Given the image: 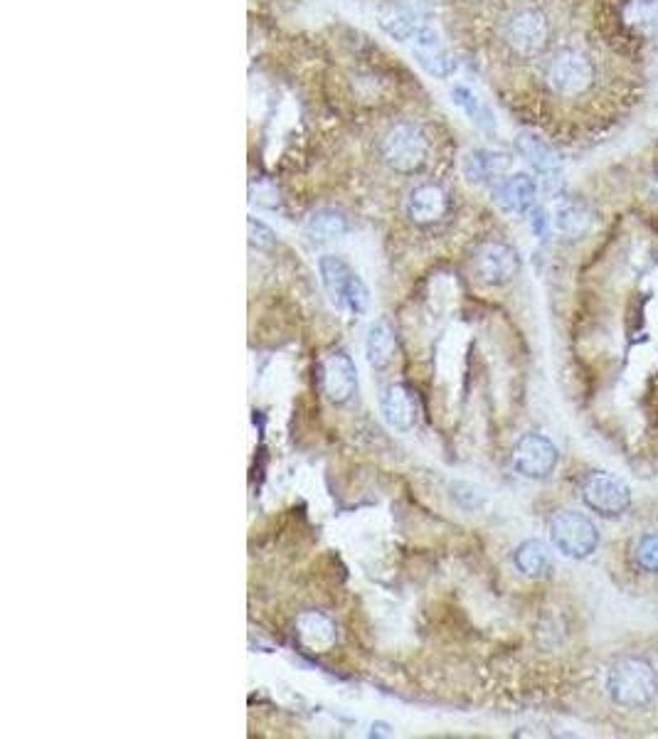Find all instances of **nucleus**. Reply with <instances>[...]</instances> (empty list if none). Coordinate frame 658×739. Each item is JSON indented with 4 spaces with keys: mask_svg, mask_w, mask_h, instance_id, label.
<instances>
[{
    "mask_svg": "<svg viewBox=\"0 0 658 739\" xmlns=\"http://www.w3.org/2000/svg\"><path fill=\"white\" fill-rule=\"evenodd\" d=\"M557 459V446L543 434H525L518 439L516 449H513V469L520 476L533 478V481H543L550 473L555 471Z\"/></svg>",
    "mask_w": 658,
    "mask_h": 739,
    "instance_id": "423d86ee",
    "label": "nucleus"
},
{
    "mask_svg": "<svg viewBox=\"0 0 658 739\" xmlns=\"http://www.w3.org/2000/svg\"><path fill=\"white\" fill-rule=\"evenodd\" d=\"M607 690L617 705L644 707L656 698L658 675L649 661L636 656L619 658L607 675Z\"/></svg>",
    "mask_w": 658,
    "mask_h": 739,
    "instance_id": "f257e3e1",
    "label": "nucleus"
},
{
    "mask_svg": "<svg viewBox=\"0 0 658 739\" xmlns=\"http://www.w3.org/2000/svg\"><path fill=\"white\" fill-rule=\"evenodd\" d=\"M550 225H553L555 232H560L562 237L580 239L592 230L594 215L582 200H560L555 202Z\"/></svg>",
    "mask_w": 658,
    "mask_h": 739,
    "instance_id": "dca6fc26",
    "label": "nucleus"
},
{
    "mask_svg": "<svg viewBox=\"0 0 658 739\" xmlns=\"http://www.w3.org/2000/svg\"><path fill=\"white\" fill-rule=\"evenodd\" d=\"M538 200V185L530 175L513 173L498 180L496 185V202L508 215H528Z\"/></svg>",
    "mask_w": 658,
    "mask_h": 739,
    "instance_id": "4468645a",
    "label": "nucleus"
},
{
    "mask_svg": "<svg viewBox=\"0 0 658 739\" xmlns=\"http://www.w3.org/2000/svg\"><path fill=\"white\" fill-rule=\"evenodd\" d=\"M513 565L530 579L545 577L553 570V552L543 540H525L520 542L516 555H513Z\"/></svg>",
    "mask_w": 658,
    "mask_h": 739,
    "instance_id": "6ab92c4d",
    "label": "nucleus"
},
{
    "mask_svg": "<svg viewBox=\"0 0 658 739\" xmlns=\"http://www.w3.org/2000/svg\"><path fill=\"white\" fill-rule=\"evenodd\" d=\"M247 232H249V247L259 249V252L274 249V244H277V237H274V232L269 230V227L264 225L262 220H257V217H249Z\"/></svg>",
    "mask_w": 658,
    "mask_h": 739,
    "instance_id": "b1692460",
    "label": "nucleus"
},
{
    "mask_svg": "<svg viewBox=\"0 0 658 739\" xmlns=\"http://www.w3.org/2000/svg\"><path fill=\"white\" fill-rule=\"evenodd\" d=\"M318 274H321V284L336 308L341 311H350L355 316L368 311L370 306V291L365 281L355 274L353 267L346 259L336 257V254H323L318 259Z\"/></svg>",
    "mask_w": 658,
    "mask_h": 739,
    "instance_id": "f03ea898",
    "label": "nucleus"
},
{
    "mask_svg": "<svg viewBox=\"0 0 658 739\" xmlns=\"http://www.w3.org/2000/svg\"><path fill=\"white\" fill-rule=\"evenodd\" d=\"M323 392L333 404H348L358 395V370L348 353H331L321 365Z\"/></svg>",
    "mask_w": 658,
    "mask_h": 739,
    "instance_id": "9b49d317",
    "label": "nucleus"
},
{
    "mask_svg": "<svg viewBox=\"0 0 658 739\" xmlns=\"http://www.w3.org/2000/svg\"><path fill=\"white\" fill-rule=\"evenodd\" d=\"M516 148L520 156L525 158V163L533 166L538 173H555L562 163L560 153H557L545 138H540L538 134H530V131L518 134Z\"/></svg>",
    "mask_w": 658,
    "mask_h": 739,
    "instance_id": "a211bd4d",
    "label": "nucleus"
},
{
    "mask_svg": "<svg viewBox=\"0 0 658 739\" xmlns=\"http://www.w3.org/2000/svg\"><path fill=\"white\" fill-rule=\"evenodd\" d=\"M451 101H454V104L459 106V109L464 111V114L469 116V119L474 121V124L479 126V129H484V131H493V129H496V119H493L491 109H488L484 101L476 97V94L471 92V89H466V87H461V84H456V87L451 89Z\"/></svg>",
    "mask_w": 658,
    "mask_h": 739,
    "instance_id": "412c9836",
    "label": "nucleus"
},
{
    "mask_svg": "<svg viewBox=\"0 0 658 739\" xmlns=\"http://www.w3.org/2000/svg\"><path fill=\"white\" fill-rule=\"evenodd\" d=\"M397 353V336L392 331V326L387 321H378L370 326L368 338H365V355H368V363L375 370L387 368L392 363Z\"/></svg>",
    "mask_w": 658,
    "mask_h": 739,
    "instance_id": "aec40b11",
    "label": "nucleus"
},
{
    "mask_svg": "<svg viewBox=\"0 0 658 739\" xmlns=\"http://www.w3.org/2000/svg\"><path fill=\"white\" fill-rule=\"evenodd\" d=\"M508 168H511V158L501 151H491V148H471L461 158V173L474 185L498 183V180L506 178Z\"/></svg>",
    "mask_w": 658,
    "mask_h": 739,
    "instance_id": "f8f14e48",
    "label": "nucleus"
},
{
    "mask_svg": "<svg viewBox=\"0 0 658 739\" xmlns=\"http://www.w3.org/2000/svg\"><path fill=\"white\" fill-rule=\"evenodd\" d=\"M380 156L395 173H417L427 163L429 143L415 124H395L382 136Z\"/></svg>",
    "mask_w": 658,
    "mask_h": 739,
    "instance_id": "7ed1b4c3",
    "label": "nucleus"
},
{
    "mask_svg": "<svg viewBox=\"0 0 658 739\" xmlns=\"http://www.w3.org/2000/svg\"><path fill=\"white\" fill-rule=\"evenodd\" d=\"M415 57H417L419 67H422L424 72L432 74V77H437V79L454 77L456 67H459V65H456L454 57L449 55L447 47H444V50H439V52H422V55H415Z\"/></svg>",
    "mask_w": 658,
    "mask_h": 739,
    "instance_id": "4be33fe9",
    "label": "nucleus"
},
{
    "mask_svg": "<svg viewBox=\"0 0 658 739\" xmlns=\"http://www.w3.org/2000/svg\"><path fill=\"white\" fill-rule=\"evenodd\" d=\"M550 538L557 552H562L570 560H587L599 545L597 525L577 510H562L550 523Z\"/></svg>",
    "mask_w": 658,
    "mask_h": 739,
    "instance_id": "20e7f679",
    "label": "nucleus"
},
{
    "mask_svg": "<svg viewBox=\"0 0 658 739\" xmlns=\"http://www.w3.org/2000/svg\"><path fill=\"white\" fill-rule=\"evenodd\" d=\"M390 727L382 725V722H378V725H373V732H370V737H390Z\"/></svg>",
    "mask_w": 658,
    "mask_h": 739,
    "instance_id": "393cba45",
    "label": "nucleus"
},
{
    "mask_svg": "<svg viewBox=\"0 0 658 739\" xmlns=\"http://www.w3.org/2000/svg\"><path fill=\"white\" fill-rule=\"evenodd\" d=\"M592 77H594L592 62L577 50L560 52L548 67L550 87H553L557 94H565V97H575V94L585 92L589 84H592Z\"/></svg>",
    "mask_w": 658,
    "mask_h": 739,
    "instance_id": "0eeeda50",
    "label": "nucleus"
},
{
    "mask_svg": "<svg viewBox=\"0 0 658 739\" xmlns=\"http://www.w3.org/2000/svg\"><path fill=\"white\" fill-rule=\"evenodd\" d=\"M380 412L385 422L397 432H410L417 427L422 417V404H419L417 392L402 382H392L382 390L380 395Z\"/></svg>",
    "mask_w": 658,
    "mask_h": 739,
    "instance_id": "9d476101",
    "label": "nucleus"
},
{
    "mask_svg": "<svg viewBox=\"0 0 658 739\" xmlns=\"http://www.w3.org/2000/svg\"><path fill=\"white\" fill-rule=\"evenodd\" d=\"M634 562L644 572H658V533H646L634 547Z\"/></svg>",
    "mask_w": 658,
    "mask_h": 739,
    "instance_id": "5701e85b",
    "label": "nucleus"
},
{
    "mask_svg": "<svg viewBox=\"0 0 658 739\" xmlns=\"http://www.w3.org/2000/svg\"><path fill=\"white\" fill-rule=\"evenodd\" d=\"M296 629H299L301 643L311 648V651H328L338 639L336 624L328 619L321 611H306L296 621Z\"/></svg>",
    "mask_w": 658,
    "mask_h": 739,
    "instance_id": "f3484780",
    "label": "nucleus"
},
{
    "mask_svg": "<svg viewBox=\"0 0 658 739\" xmlns=\"http://www.w3.org/2000/svg\"><path fill=\"white\" fill-rule=\"evenodd\" d=\"M350 232L348 217L333 207H318L304 222V235L313 244H333Z\"/></svg>",
    "mask_w": 658,
    "mask_h": 739,
    "instance_id": "2eb2a0df",
    "label": "nucleus"
},
{
    "mask_svg": "<svg viewBox=\"0 0 658 739\" xmlns=\"http://www.w3.org/2000/svg\"><path fill=\"white\" fill-rule=\"evenodd\" d=\"M651 198H654V202L658 205V178L651 183Z\"/></svg>",
    "mask_w": 658,
    "mask_h": 739,
    "instance_id": "a878e982",
    "label": "nucleus"
},
{
    "mask_svg": "<svg viewBox=\"0 0 658 739\" xmlns=\"http://www.w3.org/2000/svg\"><path fill=\"white\" fill-rule=\"evenodd\" d=\"M474 269L479 279L488 286H506L516 279L520 259L516 249L503 242L481 244L474 257Z\"/></svg>",
    "mask_w": 658,
    "mask_h": 739,
    "instance_id": "6e6552de",
    "label": "nucleus"
},
{
    "mask_svg": "<svg viewBox=\"0 0 658 739\" xmlns=\"http://www.w3.org/2000/svg\"><path fill=\"white\" fill-rule=\"evenodd\" d=\"M407 217L417 225H432L439 222L449 210V198L442 185L437 183H419L410 190L405 202Z\"/></svg>",
    "mask_w": 658,
    "mask_h": 739,
    "instance_id": "ddd939ff",
    "label": "nucleus"
},
{
    "mask_svg": "<svg viewBox=\"0 0 658 739\" xmlns=\"http://www.w3.org/2000/svg\"><path fill=\"white\" fill-rule=\"evenodd\" d=\"M548 20L540 10L523 8L511 15L506 25V40L520 55H538L545 45H548Z\"/></svg>",
    "mask_w": 658,
    "mask_h": 739,
    "instance_id": "1a4fd4ad",
    "label": "nucleus"
},
{
    "mask_svg": "<svg viewBox=\"0 0 658 739\" xmlns=\"http://www.w3.org/2000/svg\"><path fill=\"white\" fill-rule=\"evenodd\" d=\"M582 501L587 503L589 510L604 515V518H614L629 510L631 505V491L624 481L609 473H589L582 483Z\"/></svg>",
    "mask_w": 658,
    "mask_h": 739,
    "instance_id": "39448f33",
    "label": "nucleus"
}]
</instances>
